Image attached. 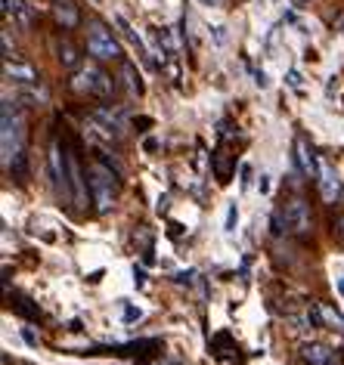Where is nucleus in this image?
I'll return each mask as SVG.
<instances>
[{
	"label": "nucleus",
	"mask_w": 344,
	"mask_h": 365,
	"mask_svg": "<svg viewBox=\"0 0 344 365\" xmlns=\"http://www.w3.org/2000/svg\"><path fill=\"white\" fill-rule=\"evenodd\" d=\"M0 149H4V164L10 168L16 155H22V118L16 103L6 99L4 112H0Z\"/></svg>",
	"instance_id": "1"
},
{
	"label": "nucleus",
	"mask_w": 344,
	"mask_h": 365,
	"mask_svg": "<svg viewBox=\"0 0 344 365\" xmlns=\"http://www.w3.org/2000/svg\"><path fill=\"white\" fill-rule=\"evenodd\" d=\"M90 189H93V205L99 214H108L118 198V177L106 164H90Z\"/></svg>",
	"instance_id": "2"
},
{
	"label": "nucleus",
	"mask_w": 344,
	"mask_h": 365,
	"mask_svg": "<svg viewBox=\"0 0 344 365\" xmlns=\"http://www.w3.org/2000/svg\"><path fill=\"white\" fill-rule=\"evenodd\" d=\"M112 78L103 75L96 66H84L78 71L75 78H71V90L75 93H90V96H108L112 93Z\"/></svg>",
	"instance_id": "3"
},
{
	"label": "nucleus",
	"mask_w": 344,
	"mask_h": 365,
	"mask_svg": "<svg viewBox=\"0 0 344 365\" xmlns=\"http://www.w3.org/2000/svg\"><path fill=\"white\" fill-rule=\"evenodd\" d=\"M87 50H90V56H96V59H118L121 56V47H118V41H115V34L99 22L90 25Z\"/></svg>",
	"instance_id": "4"
},
{
	"label": "nucleus",
	"mask_w": 344,
	"mask_h": 365,
	"mask_svg": "<svg viewBox=\"0 0 344 365\" xmlns=\"http://www.w3.org/2000/svg\"><path fill=\"white\" fill-rule=\"evenodd\" d=\"M50 173L53 189L62 198H71V173H69V152H59V143L50 145Z\"/></svg>",
	"instance_id": "5"
},
{
	"label": "nucleus",
	"mask_w": 344,
	"mask_h": 365,
	"mask_svg": "<svg viewBox=\"0 0 344 365\" xmlns=\"http://www.w3.org/2000/svg\"><path fill=\"white\" fill-rule=\"evenodd\" d=\"M283 220H285V230H288V232L307 235V232H310V207H307L301 198H295V202L285 205Z\"/></svg>",
	"instance_id": "6"
},
{
	"label": "nucleus",
	"mask_w": 344,
	"mask_h": 365,
	"mask_svg": "<svg viewBox=\"0 0 344 365\" xmlns=\"http://www.w3.org/2000/svg\"><path fill=\"white\" fill-rule=\"evenodd\" d=\"M295 161H298V170L304 173V177H316V173H320V164H316V155L310 152V145H307V140H301V136H298L295 140Z\"/></svg>",
	"instance_id": "7"
},
{
	"label": "nucleus",
	"mask_w": 344,
	"mask_h": 365,
	"mask_svg": "<svg viewBox=\"0 0 344 365\" xmlns=\"http://www.w3.org/2000/svg\"><path fill=\"white\" fill-rule=\"evenodd\" d=\"M320 195H323V202H335L341 195V180L329 164H320Z\"/></svg>",
	"instance_id": "8"
},
{
	"label": "nucleus",
	"mask_w": 344,
	"mask_h": 365,
	"mask_svg": "<svg viewBox=\"0 0 344 365\" xmlns=\"http://www.w3.org/2000/svg\"><path fill=\"white\" fill-rule=\"evenodd\" d=\"M53 16H56V22L62 29H75L78 19H81L75 0H53Z\"/></svg>",
	"instance_id": "9"
},
{
	"label": "nucleus",
	"mask_w": 344,
	"mask_h": 365,
	"mask_svg": "<svg viewBox=\"0 0 344 365\" xmlns=\"http://www.w3.org/2000/svg\"><path fill=\"white\" fill-rule=\"evenodd\" d=\"M301 356H304L307 365H332L335 362V353L325 344H304Z\"/></svg>",
	"instance_id": "10"
},
{
	"label": "nucleus",
	"mask_w": 344,
	"mask_h": 365,
	"mask_svg": "<svg viewBox=\"0 0 344 365\" xmlns=\"http://www.w3.org/2000/svg\"><path fill=\"white\" fill-rule=\"evenodd\" d=\"M4 75L13 78V81H19V84H38V71H34L31 66H25V62L6 59L4 62Z\"/></svg>",
	"instance_id": "11"
},
{
	"label": "nucleus",
	"mask_w": 344,
	"mask_h": 365,
	"mask_svg": "<svg viewBox=\"0 0 344 365\" xmlns=\"http://www.w3.org/2000/svg\"><path fill=\"white\" fill-rule=\"evenodd\" d=\"M121 81H124V87H128L131 96L143 93V81L137 75V68H133V62H121Z\"/></svg>",
	"instance_id": "12"
},
{
	"label": "nucleus",
	"mask_w": 344,
	"mask_h": 365,
	"mask_svg": "<svg viewBox=\"0 0 344 365\" xmlns=\"http://www.w3.org/2000/svg\"><path fill=\"white\" fill-rule=\"evenodd\" d=\"M59 62L66 68H75L78 66V53H75V47H71L69 41H59Z\"/></svg>",
	"instance_id": "13"
},
{
	"label": "nucleus",
	"mask_w": 344,
	"mask_h": 365,
	"mask_svg": "<svg viewBox=\"0 0 344 365\" xmlns=\"http://www.w3.org/2000/svg\"><path fill=\"white\" fill-rule=\"evenodd\" d=\"M285 81H288V87H292V90H301L304 87V78H301V71H298V68H288Z\"/></svg>",
	"instance_id": "14"
},
{
	"label": "nucleus",
	"mask_w": 344,
	"mask_h": 365,
	"mask_svg": "<svg viewBox=\"0 0 344 365\" xmlns=\"http://www.w3.org/2000/svg\"><path fill=\"white\" fill-rule=\"evenodd\" d=\"M236 223H239V211H236V205H230V211H226V226H223V230H226V232H233V230H236Z\"/></svg>",
	"instance_id": "15"
},
{
	"label": "nucleus",
	"mask_w": 344,
	"mask_h": 365,
	"mask_svg": "<svg viewBox=\"0 0 344 365\" xmlns=\"http://www.w3.org/2000/svg\"><path fill=\"white\" fill-rule=\"evenodd\" d=\"M258 189H260V195H270V173H260Z\"/></svg>",
	"instance_id": "16"
},
{
	"label": "nucleus",
	"mask_w": 344,
	"mask_h": 365,
	"mask_svg": "<svg viewBox=\"0 0 344 365\" xmlns=\"http://www.w3.org/2000/svg\"><path fill=\"white\" fill-rule=\"evenodd\" d=\"M251 182V164H242V186Z\"/></svg>",
	"instance_id": "17"
},
{
	"label": "nucleus",
	"mask_w": 344,
	"mask_h": 365,
	"mask_svg": "<svg viewBox=\"0 0 344 365\" xmlns=\"http://www.w3.org/2000/svg\"><path fill=\"white\" fill-rule=\"evenodd\" d=\"M140 316H143V309H128V313H124L128 322H133V319H140Z\"/></svg>",
	"instance_id": "18"
},
{
	"label": "nucleus",
	"mask_w": 344,
	"mask_h": 365,
	"mask_svg": "<svg viewBox=\"0 0 344 365\" xmlns=\"http://www.w3.org/2000/svg\"><path fill=\"white\" fill-rule=\"evenodd\" d=\"M335 285H338V291H341V294H344V279H338V282H335Z\"/></svg>",
	"instance_id": "19"
},
{
	"label": "nucleus",
	"mask_w": 344,
	"mask_h": 365,
	"mask_svg": "<svg viewBox=\"0 0 344 365\" xmlns=\"http://www.w3.org/2000/svg\"><path fill=\"white\" fill-rule=\"evenodd\" d=\"M202 4H205V6H214V4H217V0H202Z\"/></svg>",
	"instance_id": "20"
},
{
	"label": "nucleus",
	"mask_w": 344,
	"mask_h": 365,
	"mask_svg": "<svg viewBox=\"0 0 344 365\" xmlns=\"http://www.w3.org/2000/svg\"><path fill=\"white\" fill-rule=\"evenodd\" d=\"M341 232H344V220H341Z\"/></svg>",
	"instance_id": "21"
},
{
	"label": "nucleus",
	"mask_w": 344,
	"mask_h": 365,
	"mask_svg": "<svg viewBox=\"0 0 344 365\" xmlns=\"http://www.w3.org/2000/svg\"><path fill=\"white\" fill-rule=\"evenodd\" d=\"M298 4H307V0H298Z\"/></svg>",
	"instance_id": "22"
},
{
	"label": "nucleus",
	"mask_w": 344,
	"mask_h": 365,
	"mask_svg": "<svg viewBox=\"0 0 344 365\" xmlns=\"http://www.w3.org/2000/svg\"><path fill=\"white\" fill-rule=\"evenodd\" d=\"M96 4H99V0H96Z\"/></svg>",
	"instance_id": "23"
}]
</instances>
